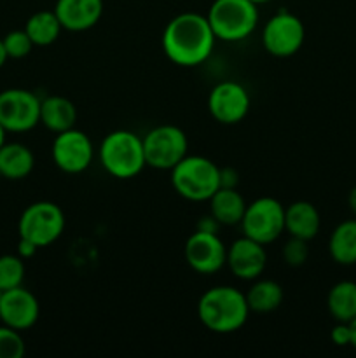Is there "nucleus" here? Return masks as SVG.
Returning <instances> with one entry per match:
<instances>
[{
  "label": "nucleus",
  "mask_w": 356,
  "mask_h": 358,
  "mask_svg": "<svg viewBox=\"0 0 356 358\" xmlns=\"http://www.w3.org/2000/svg\"><path fill=\"white\" fill-rule=\"evenodd\" d=\"M63 30L86 31L100 21L103 14V0H56L52 9Z\"/></svg>",
  "instance_id": "16"
},
{
  "label": "nucleus",
  "mask_w": 356,
  "mask_h": 358,
  "mask_svg": "<svg viewBox=\"0 0 356 358\" xmlns=\"http://www.w3.org/2000/svg\"><path fill=\"white\" fill-rule=\"evenodd\" d=\"M216 37L208 17L181 13L170 20L163 31V51L178 66H198L212 56Z\"/></svg>",
  "instance_id": "1"
},
{
  "label": "nucleus",
  "mask_w": 356,
  "mask_h": 358,
  "mask_svg": "<svg viewBox=\"0 0 356 358\" xmlns=\"http://www.w3.org/2000/svg\"><path fill=\"white\" fill-rule=\"evenodd\" d=\"M306 41V27L302 20L290 10H279L269 17L262 30V44L269 55L288 58L300 51Z\"/></svg>",
  "instance_id": "9"
},
{
  "label": "nucleus",
  "mask_w": 356,
  "mask_h": 358,
  "mask_svg": "<svg viewBox=\"0 0 356 358\" xmlns=\"http://www.w3.org/2000/svg\"><path fill=\"white\" fill-rule=\"evenodd\" d=\"M328 313L335 322H349L356 318V283L342 280L335 283L327 296Z\"/></svg>",
  "instance_id": "23"
},
{
  "label": "nucleus",
  "mask_w": 356,
  "mask_h": 358,
  "mask_svg": "<svg viewBox=\"0 0 356 358\" xmlns=\"http://www.w3.org/2000/svg\"><path fill=\"white\" fill-rule=\"evenodd\" d=\"M147 166L156 170H173L188 150V138L181 128L175 124H161L143 136Z\"/></svg>",
  "instance_id": "8"
},
{
  "label": "nucleus",
  "mask_w": 356,
  "mask_h": 358,
  "mask_svg": "<svg viewBox=\"0 0 356 358\" xmlns=\"http://www.w3.org/2000/svg\"><path fill=\"white\" fill-rule=\"evenodd\" d=\"M250 94L243 84L236 80H222L208 96V108L212 117L220 124H237L250 112Z\"/></svg>",
  "instance_id": "13"
},
{
  "label": "nucleus",
  "mask_w": 356,
  "mask_h": 358,
  "mask_svg": "<svg viewBox=\"0 0 356 358\" xmlns=\"http://www.w3.org/2000/svg\"><path fill=\"white\" fill-rule=\"evenodd\" d=\"M348 206H349V210H351V212H353V215L356 217V187H353L351 191H349Z\"/></svg>",
  "instance_id": "33"
},
{
  "label": "nucleus",
  "mask_w": 356,
  "mask_h": 358,
  "mask_svg": "<svg viewBox=\"0 0 356 358\" xmlns=\"http://www.w3.org/2000/svg\"><path fill=\"white\" fill-rule=\"evenodd\" d=\"M40 98L30 90L10 87L0 93V124L6 131L24 133L40 122Z\"/></svg>",
  "instance_id": "10"
},
{
  "label": "nucleus",
  "mask_w": 356,
  "mask_h": 358,
  "mask_svg": "<svg viewBox=\"0 0 356 358\" xmlns=\"http://www.w3.org/2000/svg\"><path fill=\"white\" fill-rule=\"evenodd\" d=\"M206 17L216 41L239 42L257 28L258 6L251 0H213Z\"/></svg>",
  "instance_id": "5"
},
{
  "label": "nucleus",
  "mask_w": 356,
  "mask_h": 358,
  "mask_svg": "<svg viewBox=\"0 0 356 358\" xmlns=\"http://www.w3.org/2000/svg\"><path fill=\"white\" fill-rule=\"evenodd\" d=\"M35 166L34 152L23 143H3L0 147V173L7 180H23Z\"/></svg>",
  "instance_id": "20"
},
{
  "label": "nucleus",
  "mask_w": 356,
  "mask_h": 358,
  "mask_svg": "<svg viewBox=\"0 0 356 358\" xmlns=\"http://www.w3.org/2000/svg\"><path fill=\"white\" fill-rule=\"evenodd\" d=\"M330 339L337 346H351V329L346 322H337L335 327L332 329Z\"/></svg>",
  "instance_id": "29"
},
{
  "label": "nucleus",
  "mask_w": 356,
  "mask_h": 358,
  "mask_svg": "<svg viewBox=\"0 0 356 358\" xmlns=\"http://www.w3.org/2000/svg\"><path fill=\"white\" fill-rule=\"evenodd\" d=\"M6 129H3V126L0 124V147L3 145V143H6Z\"/></svg>",
  "instance_id": "36"
},
{
  "label": "nucleus",
  "mask_w": 356,
  "mask_h": 358,
  "mask_svg": "<svg viewBox=\"0 0 356 358\" xmlns=\"http://www.w3.org/2000/svg\"><path fill=\"white\" fill-rule=\"evenodd\" d=\"M244 296H246V303L251 313L265 315L281 306L285 294H283V287L274 280L257 278L253 280Z\"/></svg>",
  "instance_id": "21"
},
{
  "label": "nucleus",
  "mask_w": 356,
  "mask_h": 358,
  "mask_svg": "<svg viewBox=\"0 0 356 358\" xmlns=\"http://www.w3.org/2000/svg\"><path fill=\"white\" fill-rule=\"evenodd\" d=\"M246 296L230 285H216L206 290L198 303V318L215 334L239 331L250 317Z\"/></svg>",
  "instance_id": "2"
},
{
  "label": "nucleus",
  "mask_w": 356,
  "mask_h": 358,
  "mask_svg": "<svg viewBox=\"0 0 356 358\" xmlns=\"http://www.w3.org/2000/svg\"><path fill=\"white\" fill-rule=\"evenodd\" d=\"M349 329H351V346L356 350V318L349 322Z\"/></svg>",
  "instance_id": "34"
},
{
  "label": "nucleus",
  "mask_w": 356,
  "mask_h": 358,
  "mask_svg": "<svg viewBox=\"0 0 356 358\" xmlns=\"http://www.w3.org/2000/svg\"><path fill=\"white\" fill-rule=\"evenodd\" d=\"M24 259L20 255H0V290H10L21 287L24 282Z\"/></svg>",
  "instance_id": "25"
},
{
  "label": "nucleus",
  "mask_w": 356,
  "mask_h": 358,
  "mask_svg": "<svg viewBox=\"0 0 356 358\" xmlns=\"http://www.w3.org/2000/svg\"><path fill=\"white\" fill-rule=\"evenodd\" d=\"M0 178H2V173H0Z\"/></svg>",
  "instance_id": "39"
},
{
  "label": "nucleus",
  "mask_w": 356,
  "mask_h": 358,
  "mask_svg": "<svg viewBox=\"0 0 356 358\" xmlns=\"http://www.w3.org/2000/svg\"><path fill=\"white\" fill-rule=\"evenodd\" d=\"M253 3H257V6H260V3H267V2H272V0H251Z\"/></svg>",
  "instance_id": "37"
},
{
  "label": "nucleus",
  "mask_w": 356,
  "mask_h": 358,
  "mask_svg": "<svg viewBox=\"0 0 356 358\" xmlns=\"http://www.w3.org/2000/svg\"><path fill=\"white\" fill-rule=\"evenodd\" d=\"M65 226V213L56 203L37 201L23 210L17 222V233L20 238L30 240L38 248H44L61 236Z\"/></svg>",
  "instance_id": "6"
},
{
  "label": "nucleus",
  "mask_w": 356,
  "mask_h": 358,
  "mask_svg": "<svg viewBox=\"0 0 356 358\" xmlns=\"http://www.w3.org/2000/svg\"><path fill=\"white\" fill-rule=\"evenodd\" d=\"M98 159L103 170L114 178H135L147 166L143 138L129 129H115L101 140Z\"/></svg>",
  "instance_id": "3"
},
{
  "label": "nucleus",
  "mask_w": 356,
  "mask_h": 358,
  "mask_svg": "<svg viewBox=\"0 0 356 358\" xmlns=\"http://www.w3.org/2000/svg\"><path fill=\"white\" fill-rule=\"evenodd\" d=\"M175 192L187 201H208L220 189V166L205 156H185L171 170Z\"/></svg>",
  "instance_id": "4"
},
{
  "label": "nucleus",
  "mask_w": 356,
  "mask_h": 358,
  "mask_svg": "<svg viewBox=\"0 0 356 358\" xmlns=\"http://www.w3.org/2000/svg\"><path fill=\"white\" fill-rule=\"evenodd\" d=\"M38 247L35 243H31L30 240H24V238H20V243H17V255H20L21 259H30L34 257L35 254H37Z\"/></svg>",
  "instance_id": "31"
},
{
  "label": "nucleus",
  "mask_w": 356,
  "mask_h": 358,
  "mask_svg": "<svg viewBox=\"0 0 356 358\" xmlns=\"http://www.w3.org/2000/svg\"><path fill=\"white\" fill-rule=\"evenodd\" d=\"M328 252L337 264H356V219L344 220L332 231Z\"/></svg>",
  "instance_id": "22"
},
{
  "label": "nucleus",
  "mask_w": 356,
  "mask_h": 358,
  "mask_svg": "<svg viewBox=\"0 0 356 358\" xmlns=\"http://www.w3.org/2000/svg\"><path fill=\"white\" fill-rule=\"evenodd\" d=\"M243 236L269 245L285 233V206L271 196H262L248 203L241 219Z\"/></svg>",
  "instance_id": "7"
},
{
  "label": "nucleus",
  "mask_w": 356,
  "mask_h": 358,
  "mask_svg": "<svg viewBox=\"0 0 356 358\" xmlns=\"http://www.w3.org/2000/svg\"><path fill=\"white\" fill-rule=\"evenodd\" d=\"M307 243L309 241L290 236V240L283 245L281 250L285 264L292 266V268H300V266L306 264V261L309 259V247H307Z\"/></svg>",
  "instance_id": "28"
},
{
  "label": "nucleus",
  "mask_w": 356,
  "mask_h": 358,
  "mask_svg": "<svg viewBox=\"0 0 356 358\" xmlns=\"http://www.w3.org/2000/svg\"><path fill=\"white\" fill-rule=\"evenodd\" d=\"M225 266L236 278L244 280V282H253L260 278L267 266L265 245L246 236L237 238L230 243V247H227Z\"/></svg>",
  "instance_id": "14"
},
{
  "label": "nucleus",
  "mask_w": 356,
  "mask_h": 358,
  "mask_svg": "<svg viewBox=\"0 0 356 358\" xmlns=\"http://www.w3.org/2000/svg\"><path fill=\"white\" fill-rule=\"evenodd\" d=\"M237 171L230 166L220 168V187H237Z\"/></svg>",
  "instance_id": "30"
},
{
  "label": "nucleus",
  "mask_w": 356,
  "mask_h": 358,
  "mask_svg": "<svg viewBox=\"0 0 356 358\" xmlns=\"http://www.w3.org/2000/svg\"><path fill=\"white\" fill-rule=\"evenodd\" d=\"M6 62H7V52H6V48H3V41L0 38V69L6 65Z\"/></svg>",
  "instance_id": "35"
},
{
  "label": "nucleus",
  "mask_w": 356,
  "mask_h": 358,
  "mask_svg": "<svg viewBox=\"0 0 356 358\" xmlns=\"http://www.w3.org/2000/svg\"><path fill=\"white\" fill-rule=\"evenodd\" d=\"M40 122L52 133L75 128L77 107L61 94H51L40 101Z\"/></svg>",
  "instance_id": "19"
},
{
  "label": "nucleus",
  "mask_w": 356,
  "mask_h": 358,
  "mask_svg": "<svg viewBox=\"0 0 356 358\" xmlns=\"http://www.w3.org/2000/svg\"><path fill=\"white\" fill-rule=\"evenodd\" d=\"M3 48H6L7 58L13 59H21L24 56H28L34 49V42L28 37L27 30H13L2 38Z\"/></svg>",
  "instance_id": "27"
},
{
  "label": "nucleus",
  "mask_w": 356,
  "mask_h": 358,
  "mask_svg": "<svg viewBox=\"0 0 356 358\" xmlns=\"http://www.w3.org/2000/svg\"><path fill=\"white\" fill-rule=\"evenodd\" d=\"M51 156L56 166L70 175L86 171L94 159V147L89 136L77 128L56 133Z\"/></svg>",
  "instance_id": "11"
},
{
  "label": "nucleus",
  "mask_w": 356,
  "mask_h": 358,
  "mask_svg": "<svg viewBox=\"0 0 356 358\" xmlns=\"http://www.w3.org/2000/svg\"><path fill=\"white\" fill-rule=\"evenodd\" d=\"M220 227V224L216 222V219L213 215L201 217V220L198 222V231H206V233H216Z\"/></svg>",
  "instance_id": "32"
},
{
  "label": "nucleus",
  "mask_w": 356,
  "mask_h": 358,
  "mask_svg": "<svg viewBox=\"0 0 356 358\" xmlns=\"http://www.w3.org/2000/svg\"><path fill=\"white\" fill-rule=\"evenodd\" d=\"M321 227V215L309 201H295L285 208V231L293 238L311 241Z\"/></svg>",
  "instance_id": "17"
},
{
  "label": "nucleus",
  "mask_w": 356,
  "mask_h": 358,
  "mask_svg": "<svg viewBox=\"0 0 356 358\" xmlns=\"http://www.w3.org/2000/svg\"><path fill=\"white\" fill-rule=\"evenodd\" d=\"M38 315H40V306L37 297L23 285L2 292L0 320L3 325H9L20 332L27 331L37 324Z\"/></svg>",
  "instance_id": "15"
},
{
  "label": "nucleus",
  "mask_w": 356,
  "mask_h": 358,
  "mask_svg": "<svg viewBox=\"0 0 356 358\" xmlns=\"http://www.w3.org/2000/svg\"><path fill=\"white\" fill-rule=\"evenodd\" d=\"M209 201V215L216 219L220 226H237L244 215L248 203L237 187H220Z\"/></svg>",
  "instance_id": "18"
},
{
  "label": "nucleus",
  "mask_w": 356,
  "mask_h": 358,
  "mask_svg": "<svg viewBox=\"0 0 356 358\" xmlns=\"http://www.w3.org/2000/svg\"><path fill=\"white\" fill-rule=\"evenodd\" d=\"M24 30H27L28 37L31 38L34 45L44 48V45H51L52 42L58 41L63 27L54 10L44 9L28 17Z\"/></svg>",
  "instance_id": "24"
},
{
  "label": "nucleus",
  "mask_w": 356,
  "mask_h": 358,
  "mask_svg": "<svg viewBox=\"0 0 356 358\" xmlns=\"http://www.w3.org/2000/svg\"><path fill=\"white\" fill-rule=\"evenodd\" d=\"M0 297H2V290H0Z\"/></svg>",
  "instance_id": "38"
},
{
  "label": "nucleus",
  "mask_w": 356,
  "mask_h": 358,
  "mask_svg": "<svg viewBox=\"0 0 356 358\" xmlns=\"http://www.w3.org/2000/svg\"><path fill=\"white\" fill-rule=\"evenodd\" d=\"M27 346L20 331L9 325H0V358H21Z\"/></svg>",
  "instance_id": "26"
},
{
  "label": "nucleus",
  "mask_w": 356,
  "mask_h": 358,
  "mask_svg": "<svg viewBox=\"0 0 356 358\" xmlns=\"http://www.w3.org/2000/svg\"><path fill=\"white\" fill-rule=\"evenodd\" d=\"M185 262L199 275H215L225 266L227 247L216 233L198 231L185 241Z\"/></svg>",
  "instance_id": "12"
}]
</instances>
